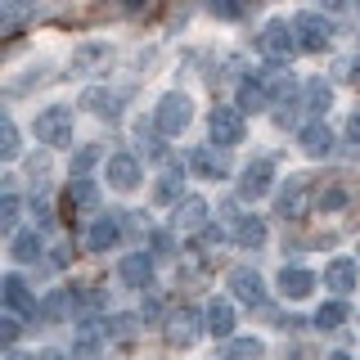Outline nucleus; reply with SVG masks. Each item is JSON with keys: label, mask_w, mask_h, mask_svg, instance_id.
I'll use <instances>...</instances> for the list:
<instances>
[{"label": "nucleus", "mask_w": 360, "mask_h": 360, "mask_svg": "<svg viewBox=\"0 0 360 360\" xmlns=\"http://www.w3.org/2000/svg\"><path fill=\"white\" fill-rule=\"evenodd\" d=\"M257 45H262V54H266L270 63H288L292 54L302 50V45H297V32H292V22H284V18L266 22L262 37H257Z\"/></svg>", "instance_id": "f257e3e1"}, {"label": "nucleus", "mask_w": 360, "mask_h": 360, "mask_svg": "<svg viewBox=\"0 0 360 360\" xmlns=\"http://www.w3.org/2000/svg\"><path fill=\"white\" fill-rule=\"evenodd\" d=\"M194 122V104H189V95H162L153 108V127L162 135H180Z\"/></svg>", "instance_id": "f03ea898"}, {"label": "nucleus", "mask_w": 360, "mask_h": 360, "mask_svg": "<svg viewBox=\"0 0 360 360\" xmlns=\"http://www.w3.org/2000/svg\"><path fill=\"white\" fill-rule=\"evenodd\" d=\"M32 131H37L41 144H63L68 135H72V108H63V104L41 108L37 122H32Z\"/></svg>", "instance_id": "7ed1b4c3"}, {"label": "nucleus", "mask_w": 360, "mask_h": 360, "mask_svg": "<svg viewBox=\"0 0 360 360\" xmlns=\"http://www.w3.org/2000/svg\"><path fill=\"white\" fill-rule=\"evenodd\" d=\"M292 32H297V45L311 50V54L329 50V41H333V22L320 18V14H297L292 18Z\"/></svg>", "instance_id": "20e7f679"}, {"label": "nucleus", "mask_w": 360, "mask_h": 360, "mask_svg": "<svg viewBox=\"0 0 360 360\" xmlns=\"http://www.w3.org/2000/svg\"><path fill=\"white\" fill-rule=\"evenodd\" d=\"M207 135H212V144H221V149L243 144V112H239V108H212Z\"/></svg>", "instance_id": "39448f33"}, {"label": "nucleus", "mask_w": 360, "mask_h": 360, "mask_svg": "<svg viewBox=\"0 0 360 360\" xmlns=\"http://www.w3.org/2000/svg\"><path fill=\"white\" fill-rule=\"evenodd\" d=\"M275 207H279V217H284V221H297L302 212L311 207V180L307 176H288V185L279 189Z\"/></svg>", "instance_id": "423d86ee"}, {"label": "nucleus", "mask_w": 360, "mask_h": 360, "mask_svg": "<svg viewBox=\"0 0 360 360\" xmlns=\"http://www.w3.org/2000/svg\"><path fill=\"white\" fill-rule=\"evenodd\" d=\"M225 284H230V292H234L239 302H248V307H262V302H266L262 275H257V270H248V266H234L230 275H225Z\"/></svg>", "instance_id": "0eeeda50"}, {"label": "nucleus", "mask_w": 360, "mask_h": 360, "mask_svg": "<svg viewBox=\"0 0 360 360\" xmlns=\"http://www.w3.org/2000/svg\"><path fill=\"white\" fill-rule=\"evenodd\" d=\"M202 320H207V315H198L194 307H180V311L172 315V324H167V338H172L176 347H189V342H194V338H198L202 329H207Z\"/></svg>", "instance_id": "6e6552de"}, {"label": "nucleus", "mask_w": 360, "mask_h": 360, "mask_svg": "<svg viewBox=\"0 0 360 360\" xmlns=\"http://www.w3.org/2000/svg\"><path fill=\"white\" fill-rule=\"evenodd\" d=\"M104 176H108L112 189H122V194H127V189L140 185V162H135L131 153H112L108 162H104Z\"/></svg>", "instance_id": "1a4fd4ad"}, {"label": "nucleus", "mask_w": 360, "mask_h": 360, "mask_svg": "<svg viewBox=\"0 0 360 360\" xmlns=\"http://www.w3.org/2000/svg\"><path fill=\"white\" fill-rule=\"evenodd\" d=\"M270 176H275V162L270 158H257V162L243 167V180H239V194L243 198H262L270 194Z\"/></svg>", "instance_id": "9d476101"}, {"label": "nucleus", "mask_w": 360, "mask_h": 360, "mask_svg": "<svg viewBox=\"0 0 360 360\" xmlns=\"http://www.w3.org/2000/svg\"><path fill=\"white\" fill-rule=\"evenodd\" d=\"M297 144L307 158H329L333 153V131L324 127V122H307V127L297 131Z\"/></svg>", "instance_id": "9b49d317"}, {"label": "nucleus", "mask_w": 360, "mask_h": 360, "mask_svg": "<svg viewBox=\"0 0 360 360\" xmlns=\"http://www.w3.org/2000/svg\"><path fill=\"white\" fill-rule=\"evenodd\" d=\"M0 288H5V307H9V315H37V311H41L37 297H32L27 284H22V275H5V279H0Z\"/></svg>", "instance_id": "f8f14e48"}, {"label": "nucleus", "mask_w": 360, "mask_h": 360, "mask_svg": "<svg viewBox=\"0 0 360 360\" xmlns=\"http://www.w3.org/2000/svg\"><path fill=\"white\" fill-rule=\"evenodd\" d=\"M207 225V198L189 194L176 202V230H202Z\"/></svg>", "instance_id": "ddd939ff"}, {"label": "nucleus", "mask_w": 360, "mask_h": 360, "mask_svg": "<svg viewBox=\"0 0 360 360\" xmlns=\"http://www.w3.org/2000/svg\"><path fill=\"white\" fill-rule=\"evenodd\" d=\"M117 239H122L117 217H95V225H90V234H86V248H90V252H108Z\"/></svg>", "instance_id": "4468645a"}, {"label": "nucleus", "mask_w": 360, "mask_h": 360, "mask_svg": "<svg viewBox=\"0 0 360 360\" xmlns=\"http://www.w3.org/2000/svg\"><path fill=\"white\" fill-rule=\"evenodd\" d=\"M311 288H315L311 270H302V266H284V270H279V292H284V297L297 302V297H307Z\"/></svg>", "instance_id": "2eb2a0df"}, {"label": "nucleus", "mask_w": 360, "mask_h": 360, "mask_svg": "<svg viewBox=\"0 0 360 360\" xmlns=\"http://www.w3.org/2000/svg\"><path fill=\"white\" fill-rule=\"evenodd\" d=\"M324 284H329L338 297H347V292L356 288V262H347V257L329 262V266H324Z\"/></svg>", "instance_id": "dca6fc26"}, {"label": "nucleus", "mask_w": 360, "mask_h": 360, "mask_svg": "<svg viewBox=\"0 0 360 360\" xmlns=\"http://www.w3.org/2000/svg\"><path fill=\"white\" fill-rule=\"evenodd\" d=\"M117 104L122 99L112 95V90H104V86H86L82 90V108H90L95 117H117Z\"/></svg>", "instance_id": "f3484780"}, {"label": "nucleus", "mask_w": 360, "mask_h": 360, "mask_svg": "<svg viewBox=\"0 0 360 360\" xmlns=\"http://www.w3.org/2000/svg\"><path fill=\"white\" fill-rule=\"evenodd\" d=\"M122 279H127L131 288H149V279H153V262L144 252H127L122 257Z\"/></svg>", "instance_id": "a211bd4d"}, {"label": "nucleus", "mask_w": 360, "mask_h": 360, "mask_svg": "<svg viewBox=\"0 0 360 360\" xmlns=\"http://www.w3.org/2000/svg\"><path fill=\"white\" fill-rule=\"evenodd\" d=\"M99 347H104V333L95 324H77L72 338V360H99Z\"/></svg>", "instance_id": "6ab92c4d"}, {"label": "nucleus", "mask_w": 360, "mask_h": 360, "mask_svg": "<svg viewBox=\"0 0 360 360\" xmlns=\"http://www.w3.org/2000/svg\"><path fill=\"white\" fill-rule=\"evenodd\" d=\"M262 352H266V347L257 342V338H225L217 360H262Z\"/></svg>", "instance_id": "aec40b11"}, {"label": "nucleus", "mask_w": 360, "mask_h": 360, "mask_svg": "<svg viewBox=\"0 0 360 360\" xmlns=\"http://www.w3.org/2000/svg\"><path fill=\"white\" fill-rule=\"evenodd\" d=\"M189 167H194L198 176H207V180H221L230 167H225V158L221 153H212V149H194L189 153Z\"/></svg>", "instance_id": "412c9836"}, {"label": "nucleus", "mask_w": 360, "mask_h": 360, "mask_svg": "<svg viewBox=\"0 0 360 360\" xmlns=\"http://www.w3.org/2000/svg\"><path fill=\"white\" fill-rule=\"evenodd\" d=\"M9 257H14V262H37L41 257V234L37 230H22V234H14V239H9Z\"/></svg>", "instance_id": "4be33fe9"}, {"label": "nucleus", "mask_w": 360, "mask_h": 360, "mask_svg": "<svg viewBox=\"0 0 360 360\" xmlns=\"http://www.w3.org/2000/svg\"><path fill=\"white\" fill-rule=\"evenodd\" d=\"M230 329H234V307L225 297H217L207 307V333H217V338H230Z\"/></svg>", "instance_id": "5701e85b"}, {"label": "nucleus", "mask_w": 360, "mask_h": 360, "mask_svg": "<svg viewBox=\"0 0 360 360\" xmlns=\"http://www.w3.org/2000/svg\"><path fill=\"white\" fill-rule=\"evenodd\" d=\"M266 104H270V90H266V82H262V77H248V82L239 86V108L257 112V108H266Z\"/></svg>", "instance_id": "b1692460"}, {"label": "nucleus", "mask_w": 360, "mask_h": 360, "mask_svg": "<svg viewBox=\"0 0 360 360\" xmlns=\"http://www.w3.org/2000/svg\"><path fill=\"white\" fill-rule=\"evenodd\" d=\"M234 239H239V248H262L266 243V221L262 217H239V225H234Z\"/></svg>", "instance_id": "393cba45"}, {"label": "nucleus", "mask_w": 360, "mask_h": 360, "mask_svg": "<svg viewBox=\"0 0 360 360\" xmlns=\"http://www.w3.org/2000/svg\"><path fill=\"white\" fill-rule=\"evenodd\" d=\"M68 202H72V207H82V212H90V207L99 202V185H95V180H86V176H72Z\"/></svg>", "instance_id": "a878e982"}, {"label": "nucleus", "mask_w": 360, "mask_h": 360, "mask_svg": "<svg viewBox=\"0 0 360 360\" xmlns=\"http://www.w3.org/2000/svg\"><path fill=\"white\" fill-rule=\"evenodd\" d=\"M68 307H72V292H63V288H54V292H50V297H45V302H41V311H37V315H41V320H45V324H54V320H63V315H68Z\"/></svg>", "instance_id": "bb28decb"}, {"label": "nucleus", "mask_w": 360, "mask_h": 360, "mask_svg": "<svg viewBox=\"0 0 360 360\" xmlns=\"http://www.w3.org/2000/svg\"><path fill=\"white\" fill-rule=\"evenodd\" d=\"M342 320H347V302H324V307L315 311V329H324V333L338 329Z\"/></svg>", "instance_id": "cd10ccee"}, {"label": "nucleus", "mask_w": 360, "mask_h": 360, "mask_svg": "<svg viewBox=\"0 0 360 360\" xmlns=\"http://www.w3.org/2000/svg\"><path fill=\"white\" fill-rule=\"evenodd\" d=\"M329 104H333V90L324 82H307V108L311 112H329Z\"/></svg>", "instance_id": "c85d7f7f"}, {"label": "nucleus", "mask_w": 360, "mask_h": 360, "mask_svg": "<svg viewBox=\"0 0 360 360\" xmlns=\"http://www.w3.org/2000/svg\"><path fill=\"white\" fill-rule=\"evenodd\" d=\"M153 198L158 202H180V172H162V176H158Z\"/></svg>", "instance_id": "c756f323"}, {"label": "nucleus", "mask_w": 360, "mask_h": 360, "mask_svg": "<svg viewBox=\"0 0 360 360\" xmlns=\"http://www.w3.org/2000/svg\"><path fill=\"white\" fill-rule=\"evenodd\" d=\"M18 149H22V144H18V127L5 117V127H0V158H5V162H14Z\"/></svg>", "instance_id": "7c9ffc66"}, {"label": "nucleus", "mask_w": 360, "mask_h": 360, "mask_svg": "<svg viewBox=\"0 0 360 360\" xmlns=\"http://www.w3.org/2000/svg\"><path fill=\"white\" fill-rule=\"evenodd\" d=\"M315 202H320L324 212H338V207H347V189L342 185H329V189H320V198H315Z\"/></svg>", "instance_id": "2f4dec72"}, {"label": "nucleus", "mask_w": 360, "mask_h": 360, "mask_svg": "<svg viewBox=\"0 0 360 360\" xmlns=\"http://www.w3.org/2000/svg\"><path fill=\"white\" fill-rule=\"evenodd\" d=\"M104 333L108 338H131L135 333V315H112V320L104 324Z\"/></svg>", "instance_id": "473e14b6"}, {"label": "nucleus", "mask_w": 360, "mask_h": 360, "mask_svg": "<svg viewBox=\"0 0 360 360\" xmlns=\"http://www.w3.org/2000/svg\"><path fill=\"white\" fill-rule=\"evenodd\" d=\"M14 221H18V194H9V189H5V198H0V225L14 230Z\"/></svg>", "instance_id": "72a5a7b5"}, {"label": "nucleus", "mask_w": 360, "mask_h": 360, "mask_svg": "<svg viewBox=\"0 0 360 360\" xmlns=\"http://www.w3.org/2000/svg\"><path fill=\"white\" fill-rule=\"evenodd\" d=\"M153 257H176V243L167 230H153Z\"/></svg>", "instance_id": "f704fd0d"}, {"label": "nucleus", "mask_w": 360, "mask_h": 360, "mask_svg": "<svg viewBox=\"0 0 360 360\" xmlns=\"http://www.w3.org/2000/svg\"><path fill=\"white\" fill-rule=\"evenodd\" d=\"M207 9L221 14V18H239V5H234V0H207Z\"/></svg>", "instance_id": "c9c22d12"}, {"label": "nucleus", "mask_w": 360, "mask_h": 360, "mask_svg": "<svg viewBox=\"0 0 360 360\" xmlns=\"http://www.w3.org/2000/svg\"><path fill=\"white\" fill-rule=\"evenodd\" d=\"M95 158H99V149H82V153H77V158H72V172H77V176H82V172H86V167H90V162H95Z\"/></svg>", "instance_id": "e433bc0d"}, {"label": "nucleus", "mask_w": 360, "mask_h": 360, "mask_svg": "<svg viewBox=\"0 0 360 360\" xmlns=\"http://www.w3.org/2000/svg\"><path fill=\"white\" fill-rule=\"evenodd\" d=\"M0 338H5V342L18 338V315H5V320H0Z\"/></svg>", "instance_id": "4c0bfd02"}, {"label": "nucleus", "mask_w": 360, "mask_h": 360, "mask_svg": "<svg viewBox=\"0 0 360 360\" xmlns=\"http://www.w3.org/2000/svg\"><path fill=\"white\" fill-rule=\"evenodd\" d=\"M32 217H37V225L45 230V225L54 221V212H50V202H32Z\"/></svg>", "instance_id": "58836bf2"}, {"label": "nucleus", "mask_w": 360, "mask_h": 360, "mask_svg": "<svg viewBox=\"0 0 360 360\" xmlns=\"http://www.w3.org/2000/svg\"><path fill=\"white\" fill-rule=\"evenodd\" d=\"M212 243H221V225H202V248H212Z\"/></svg>", "instance_id": "ea45409f"}, {"label": "nucleus", "mask_w": 360, "mask_h": 360, "mask_svg": "<svg viewBox=\"0 0 360 360\" xmlns=\"http://www.w3.org/2000/svg\"><path fill=\"white\" fill-rule=\"evenodd\" d=\"M140 144H144V149H149V158H162V144H158L153 135H144V131H140Z\"/></svg>", "instance_id": "a19ab883"}, {"label": "nucleus", "mask_w": 360, "mask_h": 360, "mask_svg": "<svg viewBox=\"0 0 360 360\" xmlns=\"http://www.w3.org/2000/svg\"><path fill=\"white\" fill-rule=\"evenodd\" d=\"M347 135H352V140L360 144V112H352V122H347Z\"/></svg>", "instance_id": "79ce46f5"}, {"label": "nucleus", "mask_w": 360, "mask_h": 360, "mask_svg": "<svg viewBox=\"0 0 360 360\" xmlns=\"http://www.w3.org/2000/svg\"><path fill=\"white\" fill-rule=\"evenodd\" d=\"M320 5H324V9H333V14H338V9H342L347 0H320Z\"/></svg>", "instance_id": "37998d69"}, {"label": "nucleus", "mask_w": 360, "mask_h": 360, "mask_svg": "<svg viewBox=\"0 0 360 360\" xmlns=\"http://www.w3.org/2000/svg\"><path fill=\"white\" fill-rule=\"evenodd\" d=\"M37 360H63V352H41Z\"/></svg>", "instance_id": "c03bdc74"}, {"label": "nucleus", "mask_w": 360, "mask_h": 360, "mask_svg": "<svg viewBox=\"0 0 360 360\" xmlns=\"http://www.w3.org/2000/svg\"><path fill=\"white\" fill-rule=\"evenodd\" d=\"M5 360H37V356H18V352H9V356H5Z\"/></svg>", "instance_id": "a18cd8bd"}, {"label": "nucleus", "mask_w": 360, "mask_h": 360, "mask_svg": "<svg viewBox=\"0 0 360 360\" xmlns=\"http://www.w3.org/2000/svg\"><path fill=\"white\" fill-rule=\"evenodd\" d=\"M122 5H127V9H140V5H144V0H122Z\"/></svg>", "instance_id": "49530a36"}, {"label": "nucleus", "mask_w": 360, "mask_h": 360, "mask_svg": "<svg viewBox=\"0 0 360 360\" xmlns=\"http://www.w3.org/2000/svg\"><path fill=\"white\" fill-rule=\"evenodd\" d=\"M329 360H352V356H347V352H333V356H329Z\"/></svg>", "instance_id": "de8ad7c7"}, {"label": "nucleus", "mask_w": 360, "mask_h": 360, "mask_svg": "<svg viewBox=\"0 0 360 360\" xmlns=\"http://www.w3.org/2000/svg\"><path fill=\"white\" fill-rule=\"evenodd\" d=\"M356 50H360V37H356Z\"/></svg>", "instance_id": "09e8293b"}, {"label": "nucleus", "mask_w": 360, "mask_h": 360, "mask_svg": "<svg viewBox=\"0 0 360 360\" xmlns=\"http://www.w3.org/2000/svg\"><path fill=\"white\" fill-rule=\"evenodd\" d=\"M356 82H360V72H356Z\"/></svg>", "instance_id": "8fccbe9b"}, {"label": "nucleus", "mask_w": 360, "mask_h": 360, "mask_svg": "<svg viewBox=\"0 0 360 360\" xmlns=\"http://www.w3.org/2000/svg\"><path fill=\"white\" fill-rule=\"evenodd\" d=\"M356 5H360V0H356Z\"/></svg>", "instance_id": "3c124183"}]
</instances>
